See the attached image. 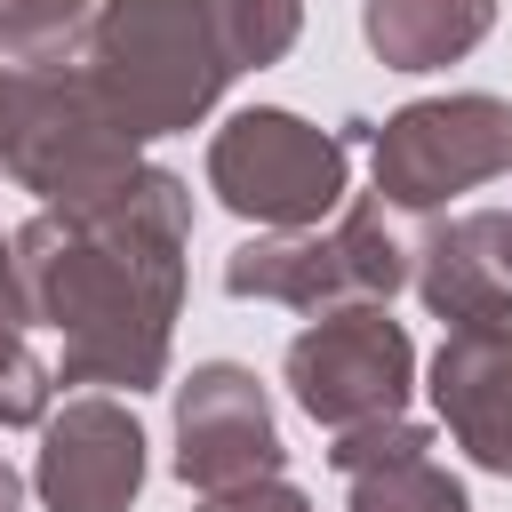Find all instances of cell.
Returning a JSON list of instances; mask_svg holds the SVG:
<instances>
[{
	"label": "cell",
	"mask_w": 512,
	"mask_h": 512,
	"mask_svg": "<svg viewBox=\"0 0 512 512\" xmlns=\"http://www.w3.org/2000/svg\"><path fill=\"white\" fill-rule=\"evenodd\" d=\"M192 200L176 176L144 168L104 208H56L16 232L24 312L64 336L72 384H152L168 360V320L184 288Z\"/></svg>",
	"instance_id": "obj_1"
},
{
	"label": "cell",
	"mask_w": 512,
	"mask_h": 512,
	"mask_svg": "<svg viewBox=\"0 0 512 512\" xmlns=\"http://www.w3.org/2000/svg\"><path fill=\"white\" fill-rule=\"evenodd\" d=\"M296 0H104L88 24V80L128 136L192 128L232 72L296 40Z\"/></svg>",
	"instance_id": "obj_2"
},
{
	"label": "cell",
	"mask_w": 512,
	"mask_h": 512,
	"mask_svg": "<svg viewBox=\"0 0 512 512\" xmlns=\"http://www.w3.org/2000/svg\"><path fill=\"white\" fill-rule=\"evenodd\" d=\"M0 168L56 208H104L112 192H128L144 176L136 136L112 120L96 80H80L72 64L0 72Z\"/></svg>",
	"instance_id": "obj_3"
},
{
	"label": "cell",
	"mask_w": 512,
	"mask_h": 512,
	"mask_svg": "<svg viewBox=\"0 0 512 512\" xmlns=\"http://www.w3.org/2000/svg\"><path fill=\"white\" fill-rule=\"evenodd\" d=\"M208 184L232 216L304 232L344 200V136H320L312 120L256 104L208 144Z\"/></svg>",
	"instance_id": "obj_4"
},
{
	"label": "cell",
	"mask_w": 512,
	"mask_h": 512,
	"mask_svg": "<svg viewBox=\"0 0 512 512\" xmlns=\"http://www.w3.org/2000/svg\"><path fill=\"white\" fill-rule=\"evenodd\" d=\"M408 280V256L384 224V200L344 208V224L320 240H256L224 264L232 296H280L296 312H336V304H384Z\"/></svg>",
	"instance_id": "obj_5"
},
{
	"label": "cell",
	"mask_w": 512,
	"mask_h": 512,
	"mask_svg": "<svg viewBox=\"0 0 512 512\" xmlns=\"http://www.w3.org/2000/svg\"><path fill=\"white\" fill-rule=\"evenodd\" d=\"M512 168V104L496 96H432L384 120L376 136V192L392 208H440Z\"/></svg>",
	"instance_id": "obj_6"
},
{
	"label": "cell",
	"mask_w": 512,
	"mask_h": 512,
	"mask_svg": "<svg viewBox=\"0 0 512 512\" xmlns=\"http://www.w3.org/2000/svg\"><path fill=\"white\" fill-rule=\"evenodd\" d=\"M288 384H296L304 416L328 424V432L400 416V400H408V336L376 304H336V312H320V328H304L288 344Z\"/></svg>",
	"instance_id": "obj_7"
},
{
	"label": "cell",
	"mask_w": 512,
	"mask_h": 512,
	"mask_svg": "<svg viewBox=\"0 0 512 512\" xmlns=\"http://www.w3.org/2000/svg\"><path fill=\"white\" fill-rule=\"evenodd\" d=\"M176 472L192 488H240L280 472V432L248 368L232 360L192 368V384L176 392Z\"/></svg>",
	"instance_id": "obj_8"
},
{
	"label": "cell",
	"mask_w": 512,
	"mask_h": 512,
	"mask_svg": "<svg viewBox=\"0 0 512 512\" xmlns=\"http://www.w3.org/2000/svg\"><path fill=\"white\" fill-rule=\"evenodd\" d=\"M144 480V432L112 400H72L40 448V496L56 512H120Z\"/></svg>",
	"instance_id": "obj_9"
},
{
	"label": "cell",
	"mask_w": 512,
	"mask_h": 512,
	"mask_svg": "<svg viewBox=\"0 0 512 512\" xmlns=\"http://www.w3.org/2000/svg\"><path fill=\"white\" fill-rule=\"evenodd\" d=\"M432 400L448 432L472 448V464L512 472V320H472L448 328L432 360Z\"/></svg>",
	"instance_id": "obj_10"
},
{
	"label": "cell",
	"mask_w": 512,
	"mask_h": 512,
	"mask_svg": "<svg viewBox=\"0 0 512 512\" xmlns=\"http://www.w3.org/2000/svg\"><path fill=\"white\" fill-rule=\"evenodd\" d=\"M416 288L448 328L512 320V208H480L440 224L416 248Z\"/></svg>",
	"instance_id": "obj_11"
},
{
	"label": "cell",
	"mask_w": 512,
	"mask_h": 512,
	"mask_svg": "<svg viewBox=\"0 0 512 512\" xmlns=\"http://www.w3.org/2000/svg\"><path fill=\"white\" fill-rule=\"evenodd\" d=\"M328 456H336V472L352 480V512H472L464 488L432 464V432H424V424L376 416V424L336 432Z\"/></svg>",
	"instance_id": "obj_12"
},
{
	"label": "cell",
	"mask_w": 512,
	"mask_h": 512,
	"mask_svg": "<svg viewBox=\"0 0 512 512\" xmlns=\"http://www.w3.org/2000/svg\"><path fill=\"white\" fill-rule=\"evenodd\" d=\"M496 24V0H368L360 32L392 72H432Z\"/></svg>",
	"instance_id": "obj_13"
},
{
	"label": "cell",
	"mask_w": 512,
	"mask_h": 512,
	"mask_svg": "<svg viewBox=\"0 0 512 512\" xmlns=\"http://www.w3.org/2000/svg\"><path fill=\"white\" fill-rule=\"evenodd\" d=\"M88 24V0H0V64H72Z\"/></svg>",
	"instance_id": "obj_14"
},
{
	"label": "cell",
	"mask_w": 512,
	"mask_h": 512,
	"mask_svg": "<svg viewBox=\"0 0 512 512\" xmlns=\"http://www.w3.org/2000/svg\"><path fill=\"white\" fill-rule=\"evenodd\" d=\"M24 320L32 312H8L0 304V424H40V408H48V368L32 360Z\"/></svg>",
	"instance_id": "obj_15"
},
{
	"label": "cell",
	"mask_w": 512,
	"mask_h": 512,
	"mask_svg": "<svg viewBox=\"0 0 512 512\" xmlns=\"http://www.w3.org/2000/svg\"><path fill=\"white\" fill-rule=\"evenodd\" d=\"M200 512H312L280 472H264V480H240V488H208V504Z\"/></svg>",
	"instance_id": "obj_16"
},
{
	"label": "cell",
	"mask_w": 512,
	"mask_h": 512,
	"mask_svg": "<svg viewBox=\"0 0 512 512\" xmlns=\"http://www.w3.org/2000/svg\"><path fill=\"white\" fill-rule=\"evenodd\" d=\"M0 304L24 312V288H16V256H8V240H0Z\"/></svg>",
	"instance_id": "obj_17"
},
{
	"label": "cell",
	"mask_w": 512,
	"mask_h": 512,
	"mask_svg": "<svg viewBox=\"0 0 512 512\" xmlns=\"http://www.w3.org/2000/svg\"><path fill=\"white\" fill-rule=\"evenodd\" d=\"M16 496H24V488H16V472L0 464V512H16Z\"/></svg>",
	"instance_id": "obj_18"
}]
</instances>
